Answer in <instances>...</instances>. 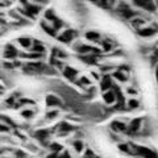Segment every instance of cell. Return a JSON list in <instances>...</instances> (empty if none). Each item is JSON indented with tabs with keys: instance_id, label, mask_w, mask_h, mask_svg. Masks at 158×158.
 <instances>
[{
	"instance_id": "obj_1",
	"label": "cell",
	"mask_w": 158,
	"mask_h": 158,
	"mask_svg": "<svg viewBox=\"0 0 158 158\" xmlns=\"http://www.w3.org/2000/svg\"><path fill=\"white\" fill-rule=\"evenodd\" d=\"M131 149L133 150L132 153L133 154H140L142 158H158V156L156 154L153 150L148 149V148H144V146H135L132 145Z\"/></svg>"
},
{
	"instance_id": "obj_2",
	"label": "cell",
	"mask_w": 158,
	"mask_h": 158,
	"mask_svg": "<svg viewBox=\"0 0 158 158\" xmlns=\"http://www.w3.org/2000/svg\"><path fill=\"white\" fill-rule=\"evenodd\" d=\"M135 4L137 7L145 9L148 12L156 11V6H154V2H153V0H135Z\"/></svg>"
},
{
	"instance_id": "obj_3",
	"label": "cell",
	"mask_w": 158,
	"mask_h": 158,
	"mask_svg": "<svg viewBox=\"0 0 158 158\" xmlns=\"http://www.w3.org/2000/svg\"><path fill=\"white\" fill-rule=\"evenodd\" d=\"M103 99H104V102L107 103V104H115L116 103V94H115V91L113 90H107V91H104V94H103Z\"/></svg>"
},
{
	"instance_id": "obj_4",
	"label": "cell",
	"mask_w": 158,
	"mask_h": 158,
	"mask_svg": "<svg viewBox=\"0 0 158 158\" xmlns=\"http://www.w3.org/2000/svg\"><path fill=\"white\" fill-rule=\"evenodd\" d=\"M141 123H142L141 118H135V120H133L131 124H129V127L127 128V131L129 132V133H132V135H135V133H137L138 131H140Z\"/></svg>"
},
{
	"instance_id": "obj_5",
	"label": "cell",
	"mask_w": 158,
	"mask_h": 158,
	"mask_svg": "<svg viewBox=\"0 0 158 158\" xmlns=\"http://www.w3.org/2000/svg\"><path fill=\"white\" fill-rule=\"evenodd\" d=\"M111 128L115 132L117 133H121V132H127V124L125 123H123V121H113L112 124H111Z\"/></svg>"
},
{
	"instance_id": "obj_6",
	"label": "cell",
	"mask_w": 158,
	"mask_h": 158,
	"mask_svg": "<svg viewBox=\"0 0 158 158\" xmlns=\"http://www.w3.org/2000/svg\"><path fill=\"white\" fill-rule=\"evenodd\" d=\"M74 36H75V33H74L73 31H66L63 34H61V36L58 37V40L59 41H62V42H66V44H69L71 41V40L74 38Z\"/></svg>"
},
{
	"instance_id": "obj_7",
	"label": "cell",
	"mask_w": 158,
	"mask_h": 158,
	"mask_svg": "<svg viewBox=\"0 0 158 158\" xmlns=\"http://www.w3.org/2000/svg\"><path fill=\"white\" fill-rule=\"evenodd\" d=\"M63 73H65V75L70 79V81H74L75 77L78 75V70H75V69H73V67H66Z\"/></svg>"
},
{
	"instance_id": "obj_8",
	"label": "cell",
	"mask_w": 158,
	"mask_h": 158,
	"mask_svg": "<svg viewBox=\"0 0 158 158\" xmlns=\"http://www.w3.org/2000/svg\"><path fill=\"white\" fill-rule=\"evenodd\" d=\"M138 33H140V36H142V37H152L153 34L156 33V31L150 27H145V28H142Z\"/></svg>"
},
{
	"instance_id": "obj_9",
	"label": "cell",
	"mask_w": 158,
	"mask_h": 158,
	"mask_svg": "<svg viewBox=\"0 0 158 158\" xmlns=\"http://www.w3.org/2000/svg\"><path fill=\"white\" fill-rule=\"evenodd\" d=\"M46 104L49 107H54V106H59L61 104V102H59V99L57 96H54V95H49L46 98Z\"/></svg>"
},
{
	"instance_id": "obj_10",
	"label": "cell",
	"mask_w": 158,
	"mask_h": 158,
	"mask_svg": "<svg viewBox=\"0 0 158 158\" xmlns=\"http://www.w3.org/2000/svg\"><path fill=\"white\" fill-rule=\"evenodd\" d=\"M112 87V81H111V78L106 75L104 79L102 81V90L103 91H107V90H110V88Z\"/></svg>"
},
{
	"instance_id": "obj_11",
	"label": "cell",
	"mask_w": 158,
	"mask_h": 158,
	"mask_svg": "<svg viewBox=\"0 0 158 158\" xmlns=\"http://www.w3.org/2000/svg\"><path fill=\"white\" fill-rule=\"evenodd\" d=\"M86 38L88 40V41L95 42V41H99V40H100V34L96 33V32H87L86 33Z\"/></svg>"
},
{
	"instance_id": "obj_12",
	"label": "cell",
	"mask_w": 158,
	"mask_h": 158,
	"mask_svg": "<svg viewBox=\"0 0 158 158\" xmlns=\"http://www.w3.org/2000/svg\"><path fill=\"white\" fill-rule=\"evenodd\" d=\"M113 78H117L118 82H127V75H125V74H123L120 70L113 74Z\"/></svg>"
},
{
	"instance_id": "obj_13",
	"label": "cell",
	"mask_w": 158,
	"mask_h": 158,
	"mask_svg": "<svg viewBox=\"0 0 158 158\" xmlns=\"http://www.w3.org/2000/svg\"><path fill=\"white\" fill-rule=\"evenodd\" d=\"M16 50H15V49L11 46V45H9V46H7V53H6V57L7 58H12V57H15V56H16Z\"/></svg>"
},
{
	"instance_id": "obj_14",
	"label": "cell",
	"mask_w": 158,
	"mask_h": 158,
	"mask_svg": "<svg viewBox=\"0 0 158 158\" xmlns=\"http://www.w3.org/2000/svg\"><path fill=\"white\" fill-rule=\"evenodd\" d=\"M138 107V102L136 99H131L129 102H128V108H131V110H135V108Z\"/></svg>"
},
{
	"instance_id": "obj_15",
	"label": "cell",
	"mask_w": 158,
	"mask_h": 158,
	"mask_svg": "<svg viewBox=\"0 0 158 158\" xmlns=\"http://www.w3.org/2000/svg\"><path fill=\"white\" fill-rule=\"evenodd\" d=\"M74 148H75V150H77L78 153H81V152L83 150V142L75 141V142H74Z\"/></svg>"
},
{
	"instance_id": "obj_16",
	"label": "cell",
	"mask_w": 158,
	"mask_h": 158,
	"mask_svg": "<svg viewBox=\"0 0 158 158\" xmlns=\"http://www.w3.org/2000/svg\"><path fill=\"white\" fill-rule=\"evenodd\" d=\"M19 41H20V44H21L24 48H29V45H31V40H29V38H20Z\"/></svg>"
},
{
	"instance_id": "obj_17",
	"label": "cell",
	"mask_w": 158,
	"mask_h": 158,
	"mask_svg": "<svg viewBox=\"0 0 158 158\" xmlns=\"http://www.w3.org/2000/svg\"><path fill=\"white\" fill-rule=\"evenodd\" d=\"M42 27H44V29H45V31H46V32H48L49 34H50V36H53V37L56 36V29H54V28L52 29L50 27H46L45 24H42Z\"/></svg>"
},
{
	"instance_id": "obj_18",
	"label": "cell",
	"mask_w": 158,
	"mask_h": 158,
	"mask_svg": "<svg viewBox=\"0 0 158 158\" xmlns=\"http://www.w3.org/2000/svg\"><path fill=\"white\" fill-rule=\"evenodd\" d=\"M85 158H96L95 154H94V152L92 150H86V154H85Z\"/></svg>"
},
{
	"instance_id": "obj_19",
	"label": "cell",
	"mask_w": 158,
	"mask_h": 158,
	"mask_svg": "<svg viewBox=\"0 0 158 158\" xmlns=\"http://www.w3.org/2000/svg\"><path fill=\"white\" fill-rule=\"evenodd\" d=\"M52 149L56 150L54 153H57V154H58V152H61V150H62V146H61V145H58V144H53V145H52Z\"/></svg>"
},
{
	"instance_id": "obj_20",
	"label": "cell",
	"mask_w": 158,
	"mask_h": 158,
	"mask_svg": "<svg viewBox=\"0 0 158 158\" xmlns=\"http://www.w3.org/2000/svg\"><path fill=\"white\" fill-rule=\"evenodd\" d=\"M81 83H82V85H85V86H87V85H90V83H91V81H90L88 78H85V77H83V78L81 79Z\"/></svg>"
},
{
	"instance_id": "obj_21",
	"label": "cell",
	"mask_w": 158,
	"mask_h": 158,
	"mask_svg": "<svg viewBox=\"0 0 158 158\" xmlns=\"http://www.w3.org/2000/svg\"><path fill=\"white\" fill-rule=\"evenodd\" d=\"M34 50H38V52H44V48H42V45L41 44H36V46H34Z\"/></svg>"
},
{
	"instance_id": "obj_22",
	"label": "cell",
	"mask_w": 158,
	"mask_h": 158,
	"mask_svg": "<svg viewBox=\"0 0 158 158\" xmlns=\"http://www.w3.org/2000/svg\"><path fill=\"white\" fill-rule=\"evenodd\" d=\"M48 158H58V154H57V153H53V154H52V156H49Z\"/></svg>"
},
{
	"instance_id": "obj_23",
	"label": "cell",
	"mask_w": 158,
	"mask_h": 158,
	"mask_svg": "<svg viewBox=\"0 0 158 158\" xmlns=\"http://www.w3.org/2000/svg\"><path fill=\"white\" fill-rule=\"evenodd\" d=\"M156 77H157V81H158V67H157V71H156Z\"/></svg>"
},
{
	"instance_id": "obj_24",
	"label": "cell",
	"mask_w": 158,
	"mask_h": 158,
	"mask_svg": "<svg viewBox=\"0 0 158 158\" xmlns=\"http://www.w3.org/2000/svg\"><path fill=\"white\" fill-rule=\"evenodd\" d=\"M90 2H92V3H98V0H90Z\"/></svg>"
}]
</instances>
